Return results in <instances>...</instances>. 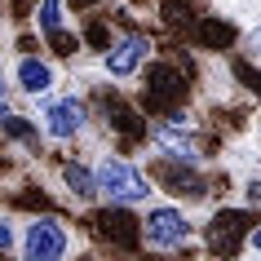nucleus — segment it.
Returning a JSON list of instances; mask_svg holds the SVG:
<instances>
[{"instance_id":"a211bd4d","label":"nucleus","mask_w":261,"mask_h":261,"mask_svg":"<svg viewBox=\"0 0 261 261\" xmlns=\"http://www.w3.org/2000/svg\"><path fill=\"white\" fill-rule=\"evenodd\" d=\"M67 5H71V9H93L97 0H67Z\"/></svg>"},{"instance_id":"39448f33","label":"nucleus","mask_w":261,"mask_h":261,"mask_svg":"<svg viewBox=\"0 0 261 261\" xmlns=\"http://www.w3.org/2000/svg\"><path fill=\"white\" fill-rule=\"evenodd\" d=\"M151 58H155V40L146 31H120V36H111V44L97 54V75L107 84L111 80L128 84V80H138L142 71H146Z\"/></svg>"},{"instance_id":"20e7f679","label":"nucleus","mask_w":261,"mask_h":261,"mask_svg":"<svg viewBox=\"0 0 261 261\" xmlns=\"http://www.w3.org/2000/svg\"><path fill=\"white\" fill-rule=\"evenodd\" d=\"M84 248L80 230L58 213H31L18 234V257L22 261H67Z\"/></svg>"},{"instance_id":"6e6552de","label":"nucleus","mask_w":261,"mask_h":261,"mask_svg":"<svg viewBox=\"0 0 261 261\" xmlns=\"http://www.w3.org/2000/svg\"><path fill=\"white\" fill-rule=\"evenodd\" d=\"M155 186H160V195H168V199H181V204H208V173L204 164H173V160H160L155 155V168H151Z\"/></svg>"},{"instance_id":"aec40b11","label":"nucleus","mask_w":261,"mask_h":261,"mask_svg":"<svg viewBox=\"0 0 261 261\" xmlns=\"http://www.w3.org/2000/svg\"><path fill=\"white\" fill-rule=\"evenodd\" d=\"M128 5H151V0H128Z\"/></svg>"},{"instance_id":"0eeeda50","label":"nucleus","mask_w":261,"mask_h":261,"mask_svg":"<svg viewBox=\"0 0 261 261\" xmlns=\"http://www.w3.org/2000/svg\"><path fill=\"white\" fill-rule=\"evenodd\" d=\"M248 230H252V208L226 204V208H213V213H208V221L199 226V239H204V248L217 252V257H239Z\"/></svg>"},{"instance_id":"7ed1b4c3","label":"nucleus","mask_w":261,"mask_h":261,"mask_svg":"<svg viewBox=\"0 0 261 261\" xmlns=\"http://www.w3.org/2000/svg\"><path fill=\"white\" fill-rule=\"evenodd\" d=\"M138 226H142V248L151 252H191L199 248V221L195 208L181 199H160L155 195L146 208H138Z\"/></svg>"},{"instance_id":"6ab92c4d","label":"nucleus","mask_w":261,"mask_h":261,"mask_svg":"<svg viewBox=\"0 0 261 261\" xmlns=\"http://www.w3.org/2000/svg\"><path fill=\"white\" fill-rule=\"evenodd\" d=\"M257 142H261V115H257Z\"/></svg>"},{"instance_id":"f257e3e1","label":"nucleus","mask_w":261,"mask_h":261,"mask_svg":"<svg viewBox=\"0 0 261 261\" xmlns=\"http://www.w3.org/2000/svg\"><path fill=\"white\" fill-rule=\"evenodd\" d=\"M31 111H36L44 146H80L97 128V111L80 89H54L49 97L31 102Z\"/></svg>"},{"instance_id":"4468645a","label":"nucleus","mask_w":261,"mask_h":261,"mask_svg":"<svg viewBox=\"0 0 261 261\" xmlns=\"http://www.w3.org/2000/svg\"><path fill=\"white\" fill-rule=\"evenodd\" d=\"M18 234H22V221H14V213L0 208V257L5 252H18Z\"/></svg>"},{"instance_id":"423d86ee","label":"nucleus","mask_w":261,"mask_h":261,"mask_svg":"<svg viewBox=\"0 0 261 261\" xmlns=\"http://www.w3.org/2000/svg\"><path fill=\"white\" fill-rule=\"evenodd\" d=\"M9 80H14V93L31 107L54 89H62V67H58V58L40 54V49H18L9 58Z\"/></svg>"},{"instance_id":"9b49d317","label":"nucleus","mask_w":261,"mask_h":261,"mask_svg":"<svg viewBox=\"0 0 261 261\" xmlns=\"http://www.w3.org/2000/svg\"><path fill=\"white\" fill-rule=\"evenodd\" d=\"M71 22L67 14V0H36V14H31V27L40 31V40H54V36H62Z\"/></svg>"},{"instance_id":"2eb2a0df","label":"nucleus","mask_w":261,"mask_h":261,"mask_svg":"<svg viewBox=\"0 0 261 261\" xmlns=\"http://www.w3.org/2000/svg\"><path fill=\"white\" fill-rule=\"evenodd\" d=\"M14 80H9V71H5V62H0V115H5V111L14 107Z\"/></svg>"},{"instance_id":"f3484780","label":"nucleus","mask_w":261,"mask_h":261,"mask_svg":"<svg viewBox=\"0 0 261 261\" xmlns=\"http://www.w3.org/2000/svg\"><path fill=\"white\" fill-rule=\"evenodd\" d=\"M0 40H9V5L0 0Z\"/></svg>"},{"instance_id":"dca6fc26","label":"nucleus","mask_w":261,"mask_h":261,"mask_svg":"<svg viewBox=\"0 0 261 261\" xmlns=\"http://www.w3.org/2000/svg\"><path fill=\"white\" fill-rule=\"evenodd\" d=\"M244 257H261V221H252V230L244 239Z\"/></svg>"},{"instance_id":"f03ea898","label":"nucleus","mask_w":261,"mask_h":261,"mask_svg":"<svg viewBox=\"0 0 261 261\" xmlns=\"http://www.w3.org/2000/svg\"><path fill=\"white\" fill-rule=\"evenodd\" d=\"M93 173H97V195L102 204H120V208H146L160 195L151 168L128 160V155L111 151V146H97L93 151Z\"/></svg>"},{"instance_id":"ddd939ff","label":"nucleus","mask_w":261,"mask_h":261,"mask_svg":"<svg viewBox=\"0 0 261 261\" xmlns=\"http://www.w3.org/2000/svg\"><path fill=\"white\" fill-rule=\"evenodd\" d=\"M239 204L252 208V213H261V164L239 173Z\"/></svg>"},{"instance_id":"f8f14e48","label":"nucleus","mask_w":261,"mask_h":261,"mask_svg":"<svg viewBox=\"0 0 261 261\" xmlns=\"http://www.w3.org/2000/svg\"><path fill=\"white\" fill-rule=\"evenodd\" d=\"M234 49L252 62V67H261V14L252 18V22H244L239 27V40H234Z\"/></svg>"},{"instance_id":"1a4fd4ad","label":"nucleus","mask_w":261,"mask_h":261,"mask_svg":"<svg viewBox=\"0 0 261 261\" xmlns=\"http://www.w3.org/2000/svg\"><path fill=\"white\" fill-rule=\"evenodd\" d=\"M146 89H142V111H173L181 102V93H186V80H181L177 67H168V62H146Z\"/></svg>"},{"instance_id":"9d476101","label":"nucleus","mask_w":261,"mask_h":261,"mask_svg":"<svg viewBox=\"0 0 261 261\" xmlns=\"http://www.w3.org/2000/svg\"><path fill=\"white\" fill-rule=\"evenodd\" d=\"M58 186L67 191V199L75 208H93L102 204V195H97V173H93V160H80V155H71L58 164Z\"/></svg>"}]
</instances>
